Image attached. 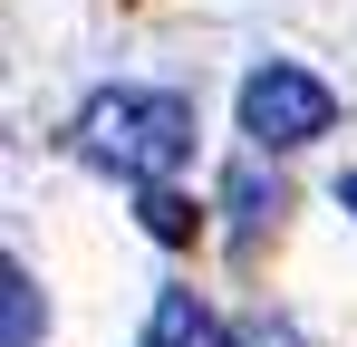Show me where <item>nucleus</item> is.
Instances as JSON below:
<instances>
[{
  "instance_id": "f257e3e1",
  "label": "nucleus",
  "mask_w": 357,
  "mask_h": 347,
  "mask_svg": "<svg viewBox=\"0 0 357 347\" xmlns=\"http://www.w3.org/2000/svg\"><path fill=\"white\" fill-rule=\"evenodd\" d=\"M77 145L107 174H126V183H165L193 155V97H174V87H107L77 116Z\"/></svg>"
},
{
  "instance_id": "f03ea898",
  "label": "nucleus",
  "mask_w": 357,
  "mask_h": 347,
  "mask_svg": "<svg viewBox=\"0 0 357 347\" xmlns=\"http://www.w3.org/2000/svg\"><path fill=\"white\" fill-rule=\"evenodd\" d=\"M328 125H338V97H328L309 68L271 58V68H251V77H241V135H251L261 155H290V145L328 135Z\"/></svg>"
},
{
  "instance_id": "7ed1b4c3",
  "label": "nucleus",
  "mask_w": 357,
  "mask_h": 347,
  "mask_svg": "<svg viewBox=\"0 0 357 347\" xmlns=\"http://www.w3.org/2000/svg\"><path fill=\"white\" fill-rule=\"evenodd\" d=\"M145 347H232V338H222V318H213L193 289H165L155 318H145Z\"/></svg>"
},
{
  "instance_id": "20e7f679",
  "label": "nucleus",
  "mask_w": 357,
  "mask_h": 347,
  "mask_svg": "<svg viewBox=\"0 0 357 347\" xmlns=\"http://www.w3.org/2000/svg\"><path fill=\"white\" fill-rule=\"evenodd\" d=\"M0 309H10V328H0V347H39V328H49V309H39V289H29V270H20V261L0 270Z\"/></svg>"
},
{
  "instance_id": "39448f33",
  "label": "nucleus",
  "mask_w": 357,
  "mask_h": 347,
  "mask_svg": "<svg viewBox=\"0 0 357 347\" xmlns=\"http://www.w3.org/2000/svg\"><path fill=\"white\" fill-rule=\"evenodd\" d=\"M222 203H232V222H241V231H261V222H271V213H280V183H261V174L241 164L232 183H222Z\"/></svg>"
},
{
  "instance_id": "423d86ee",
  "label": "nucleus",
  "mask_w": 357,
  "mask_h": 347,
  "mask_svg": "<svg viewBox=\"0 0 357 347\" xmlns=\"http://www.w3.org/2000/svg\"><path fill=\"white\" fill-rule=\"evenodd\" d=\"M145 231H155V241H193V203L155 183V193H145Z\"/></svg>"
},
{
  "instance_id": "0eeeda50",
  "label": "nucleus",
  "mask_w": 357,
  "mask_h": 347,
  "mask_svg": "<svg viewBox=\"0 0 357 347\" xmlns=\"http://www.w3.org/2000/svg\"><path fill=\"white\" fill-rule=\"evenodd\" d=\"M338 203H348V213H357V174H348V183H338Z\"/></svg>"
}]
</instances>
